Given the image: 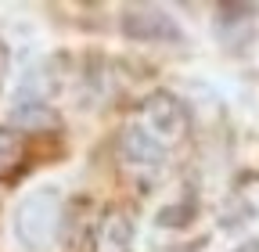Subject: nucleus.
Instances as JSON below:
<instances>
[{
  "label": "nucleus",
  "mask_w": 259,
  "mask_h": 252,
  "mask_svg": "<svg viewBox=\"0 0 259 252\" xmlns=\"http://www.w3.org/2000/svg\"><path fill=\"white\" fill-rule=\"evenodd\" d=\"M61 227V191L58 187H36L15 209V238L29 252H44L54 245Z\"/></svg>",
  "instance_id": "1"
},
{
  "label": "nucleus",
  "mask_w": 259,
  "mask_h": 252,
  "mask_svg": "<svg viewBox=\"0 0 259 252\" xmlns=\"http://www.w3.org/2000/svg\"><path fill=\"white\" fill-rule=\"evenodd\" d=\"M187 122H191V119H187L184 101L177 98V94H169V90L151 94V98H144V105H141V126H144V130H148L162 148L184 141Z\"/></svg>",
  "instance_id": "2"
},
{
  "label": "nucleus",
  "mask_w": 259,
  "mask_h": 252,
  "mask_svg": "<svg viewBox=\"0 0 259 252\" xmlns=\"http://www.w3.org/2000/svg\"><path fill=\"white\" fill-rule=\"evenodd\" d=\"M122 33L134 36V40H151V44H162V40H180V25L173 22L169 11L162 8H151V4H137V8H126V18H122Z\"/></svg>",
  "instance_id": "3"
},
{
  "label": "nucleus",
  "mask_w": 259,
  "mask_h": 252,
  "mask_svg": "<svg viewBox=\"0 0 259 252\" xmlns=\"http://www.w3.org/2000/svg\"><path fill=\"white\" fill-rule=\"evenodd\" d=\"M119 162L130 166V170H158L166 166V148H162L144 126H126V130L119 134Z\"/></svg>",
  "instance_id": "4"
},
{
  "label": "nucleus",
  "mask_w": 259,
  "mask_h": 252,
  "mask_svg": "<svg viewBox=\"0 0 259 252\" xmlns=\"http://www.w3.org/2000/svg\"><path fill=\"white\" fill-rule=\"evenodd\" d=\"M134 245V224L126 220L122 209H108L97 220V231H94V248L97 252H130Z\"/></svg>",
  "instance_id": "5"
},
{
  "label": "nucleus",
  "mask_w": 259,
  "mask_h": 252,
  "mask_svg": "<svg viewBox=\"0 0 259 252\" xmlns=\"http://www.w3.org/2000/svg\"><path fill=\"white\" fill-rule=\"evenodd\" d=\"M11 122L22 134H44L47 126L51 130L58 126V115H54V108L47 101H18V108L11 112Z\"/></svg>",
  "instance_id": "6"
},
{
  "label": "nucleus",
  "mask_w": 259,
  "mask_h": 252,
  "mask_svg": "<svg viewBox=\"0 0 259 252\" xmlns=\"http://www.w3.org/2000/svg\"><path fill=\"white\" fill-rule=\"evenodd\" d=\"M18 159H22V141H18V134L0 130V180L11 177V173L18 170Z\"/></svg>",
  "instance_id": "7"
},
{
  "label": "nucleus",
  "mask_w": 259,
  "mask_h": 252,
  "mask_svg": "<svg viewBox=\"0 0 259 252\" xmlns=\"http://www.w3.org/2000/svg\"><path fill=\"white\" fill-rule=\"evenodd\" d=\"M238 252H259V241H248V245H241Z\"/></svg>",
  "instance_id": "8"
}]
</instances>
